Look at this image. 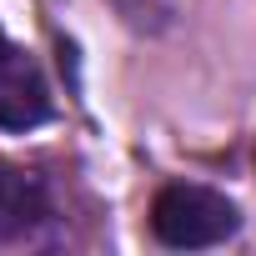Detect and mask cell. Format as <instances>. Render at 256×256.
<instances>
[{"label":"cell","mask_w":256,"mask_h":256,"mask_svg":"<svg viewBox=\"0 0 256 256\" xmlns=\"http://www.w3.org/2000/svg\"><path fill=\"white\" fill-rule=\"evenodd\" d=\"M151 231L161 246L171 251H201V246H221L241 231V211L231 196L196 186V181H171L156 191L151 201Z\"/></svg>","instance_id":"obj_1"},{"label":"cell","mask_w":256,"mask_h":256,"mask_svg":"<svg viewBox=\"0 0 256 256\" xmlns=\"http://www.w3.org/2000/svg\"><path fill=\"white\" fill-rule=\"evenodd\" d=\"M50 120V86L40 66L0 36V131H36Z\"/></svg>","instance_id":"obj_2"},{"label":"cell","mask_w":256,"mask_h":256,"mask_svg":"<svg viewBox=\"0 0 256 256\" xmlns=\"http://www.w3.org/2000/svg\"><path fill=\"white\" fill-rule=\"evenodd\" d=\"M50 216V191L36 171L0 161V241H20Z\"/></svg>","instance_id":"obj_3"}]
</instances>
